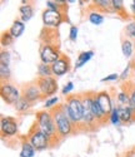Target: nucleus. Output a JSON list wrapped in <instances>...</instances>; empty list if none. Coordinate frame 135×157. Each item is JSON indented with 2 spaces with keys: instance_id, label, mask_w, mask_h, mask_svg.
<instances>
[{
  "instance_id": "f257e3e1",
  "label": "nucleus",
  "mask_w": 135,
  "mask_h": 157,
  "mask_svg": "<svg viewBox=\"0 0 135 157\" xmlns=\"http://www.w3.org/2000/svg\"><path fill=\"white\" fill-rule=\"evenodd\" d=\"M68 116L73 122H78L84 118V107H83V101L80 98L73 97L68 101L66 106Z\"/></svg>"
},
{
  "instance_id": "f03ea898",
  "label": "nucleus",
  "mask_w": 135,
  "mask_h": 157,
  "mask_svg": "<svg viewBox=\"0 0 135 157\" xmlns=\"http://www.w3.org/2000/svg\"><path fill=\"white\" fill-rule=\"evenodd\" d=\"M65 111H66V107H60L58 111H55V114H54L58 131L60 132L61 136L69 135L70 131H71V124H70V121H69V116H66Z\"/></svg>"
},
{
  "instance_id": "7ed1b4c3",
  "label": "nucleus",
  "mask_w": 135,
  "mask_h": 157,
  "mask_svg": "<svg viewBox=\"0 0 135 157\" xmlns=\"http://www.w3.org/2000/svg\"><path fill=\"white\" fill-rule=\"evenodd\" d=\"M38 123L39 128L43 133H45L48 137H51L55 132V124H54L53 120L49 113L46 112H39L38 113Z\"/></svg>"
},
{
  "instance_id": "20e7f679",
  "label": "nucleus",
  "mask_w": 135,
  "mask_h": 157,
  "mask_svg": "<svg viewBox=\"0 0 135 157\" xmlns=\"http://www.w3.org/2000/svg\"><path fill=\"white\" fill-rule=\"evenodd\" d=\"M39 88L44 94L51 96L57 92L58 84L51 77H44V78H40L39 79Z\"/></svg>"
},
{
  "instance_id": "39448f33",
  "label": "nucleus",
  "mask_w": 135,
  "mask_h": 157,
  "mask_svg": "<svg viewBox=\"0 0 135 157\" xmlns=\"http://www.w3.org/2000/svg\"><path fill=\"white\" fill-rule=\"evenodd\" d=\"M2 97L6 103H16L19 101V92L11 84H4L2 87Z\"/></svg>"
},
{
  "instance_id": "423d86ee",
  "label": "nucleus",
  "mask_w": 135,
  "mask_h": 157,
  "mask_svg": "<svg viewBox=\"0 0 135 157\" xmlns=\"http://www.w3.org/2000/svg\"><path fill=\"white\" fill-rule=\"evenodd\" d=\"M43 20L46 25H50V27H57L59 25L63 20L61 14L58 10H45L43 14Z\"/></svg>"
},
{
  "instance_id": "0eeeda50",
  "label": "nucleus",
  "mask_w": 135,
  "mask_h": 157,
  "mask_svg": "<svg viewBox=\"0 0 135 157\" xmlns=\"http://www.w3.org/2000/svg\"><path fill=\"white\" fill-rule=\"evenodd\" d=\"M30 142L34 146V148L44 150L48 146V136L45 133H43L42 131H36V132L33 133V136L30 138Z\"/></svg>"
},
{
  "instance_id": "6e6552de",
  "label": "nucleus",
  "mask_w": 135,
  "mask_h": 157,
  "mask_svg": "<svg viewBox=\"0 0 135 157\" xmlns=\"http://www.w3.org/2000/svg\"><path fill=\"white\" fill-rule=\"evenodd\" d=\"M42 60L48 64V63H55L57 60H59V54L58 52L51 48L50 45H45L42 50Z\"/></svg>"
},
{
  "instance_id": "1a4fd4ad",
  "label": "nucleus",
  "mask_w": 135,
  "mask_h": 157,
  "mask_svg": "<svg viewBox=\"0 0 135 157\" xmlns=\"http://www.w3.org/2000/svg\"><path fill=\"white\" fill-rule=\"evenodd\" d=\"M82 101H83V107H84V120L86 123H91L95 120L94 113H93V98H90V96H86Z\"/></svg>"
},
{
  "instance_id": "9d476101",
  "label": "nucleus",
  "mask_w": 135,
  "mask_h": 157,
  "mask_svg": "<svg viewBox=\"0 0 135 157\" xmlns=\"http://www.w3.org/2000/svg\"><path fill=\"white\" fill-rule=\"evenodd\" d=\"M97 99H98V102H99V104H100V107H101V109L104 111L105 114H110V113L113 112V108H111V101H110V98H109V96H108L106 92H101V93H99V94L97 96Z\"/></svg>"
},
{
  "instance_id": "9b49d317",
  "label": "nucleus",
  "mask_w": 135,
  "mask_h": 157,
  "mask_svg": "<svg viewBox=\"0 0 135 157\" xmlns=\"http://www.w3.org/2000/svg\"><path fill=\"white\" fill-rule=\"evenodd\" d=\"M16 129H18L16 123L11 118H3L2 120V131H3L4 135L13 136V135H15Z\"/></svg>"
},
{
  "instance_id": "f8f14e48",
  "label": "nucleus",
  "mask_w": 135,
  "mask_h": 157,
  "mask_svg": "<svg viewBox=\"0 0 135 157\" xmlns=\"http://www.w3.org/2000/svg\"><path fill=\"white\" fill-rule=\"evenodd\" d=\"M68 69H69V65H68V60L65 58H61V59L57 60L55 63H53V67H51V71L58 75L66 73Z\"/></svg>"
},
{
  "instance_id": "ddd939ff",
  "label": "nucleus",
  "mask_w": 135,
  "mask_h": 157,
  "mask_svg": "<svg viewBox=\"0 0 135 157\" xmlns=\"http://www.w3.org/2000/svg\"><path fill=\"white\" fill-rule=\"evenodd\" d=\"M93 113H94V117H95V120H98V121H101V120H104L105 117H106V114L104 113V111H103L101 107H100V104H99L97 97L93 98Z\"/></svg>"
},
{
  "instance_id": "4468645a",
  "label": "nucleus",
  "mask_w": 135,
  "mask_h": 157,
  "mask_svg": "<svg viewBox=\"0 0 135 157\" xmlns=\"http://www.w3.org/2000/svg\"><path fill=\"white\" fill-rule=\"evenodd\" d=\"M24 29H25V25L21 21H15L14 24H13V27L10 28L9 33L13 35V38H18V36H20L23 34Z\"/></svg>"
},
{
  "instance_id": "2eb2a0df",
  "label": "nucleus",
  "mask_w": 135,
  "mask_h": 157,
  "mask_svg": "<svg viewBox=\"0 0 135 157\" xmlns=\"http://www.w3.org/2000/svg\"><path fill=\"white\" fill-rule=\"evenodd\" d=\"M118 113H119V118L121 122H129L131 118V109L129 107L118 108Z\"/></svg>"
},
{
  "instance_id": "dca6fc26",
  "label": "nucleus",
  "mask_w": 135,
  "mask_h": 157,
  "mask_svg": "<svg viewBox=\"0 0 135 157\" xmlns=\"http://www.w3.org/2000/svg\"><path fill=\"white\" fill-rule=\"evenodd\" d=\"M34 153H35V150H34V146L31 145V143H24L21 152H20V156L21 157H33Z\"/></svg>"
},
{
  "instance_id": "f3484780",
  "label": "nucleus",
  "mask_w": 135,
  "mask_h": 157,
  "mask_svg": "<svg viewBox=\"0 0 135 157\" xmlns=\"http://www.w3.org/2000/svg\"><path fill=\"white\" fill-rule=\"evenodd\" d=\"M93 52H85V53H82L79 56V59H78V63L75 64V68H80V67H83V65L93 57Z\"/></svg>"
},
{
  "instance_id": "a211bd4d",
  "label": "nucleus",
  "mask_w": 135,
  "mask_h": 157,
  "mask_svg": "<svg viewBox=\"0 0 135 157\" xmlns=\"http://www.w3.org/2000/svg\"><path fill=\"white\" fill-rule=\"evenodd\" d=\"M20 13H21V18L24 21H28L31 17H33V9L30 5H24L20 8Z\"/></svg>"
},
{
  "instance_id": "6ab92c4d",
  "label": "nucleus",
  "mask_w": 135,
  "mask_h": 157,
  "mask_svg": "<svg viewBox=\"0 0 135 157\" xmlns=\"http://www.w3.org/2000/svg\"><path fill=\"white\" fill-rule=\"evenodd\" d=\"M39 97V90L36 87H29L25 90V98L28 101H34Z\"/></svg>"
},
{
  "instance_id": "aec40b11",
  "label": "nucleus",
  "mask_w": 135,
  "mask_h": 157,
  "mask_svg": "<svg viewBox=\"0 0 135 157\" xmlns=\"http://www.w3.org/2000/svg\"><path fill=\"white\" fill-rule=\"evenodd\" d=\"M89 20H90L93 24L99 25V24H101V23H103L104 18H103L100 14H98V13H91V14L89 15Z\"/></svg>"
},
{
  "instance_id": "412c9836",
  "label": "nucleus",
  "mask_w": 135,
  "mask_h": 157,
  "mask_svg": "<svg viewBox=\"0 0 135 157\" xmlns=\"http://www.w3.org/2000/svg\"><path fill=\"white\" fill-rule=\"evenodd\" d=\"M50 72H51V69L48 67V64L43 63V64L39 65V74L42 75L43 78H44V77H49V75H50Z\"/></svg>"
},
{
  "instance_id": "4be33fe9",
  "label": "nucleus",
  "mask_w": 135,
  "mask_h": 157,
  "mask_svg": "<svg viewBox=\"0 0 135 157\" xmlns=\"http://www.w3.org/2000/svg\"><path fill=\"white\" fill-rule=\"evenodd\" d=\"M131 52H133V45L129 40H124L123 42V53L125 57H130L131 56Z\"/></svg>"
},
{
  "instance_id": "5701e85b",
  "label": "nucleus",
  "mask_w": 135,
  "mask_h": 157,
  "mask_svg": "<svg viewBox=\"0 0 135 157\" xmlns=\"http://www.w3.org/2000/svg\"><path fill=\"white\" fill-rule=\"evenodd\" d=\"M26 108H29V103L26 101V98H21L16 102V109L18 111H25Z\"/></svg>"
},
{
  "instance_id": "b1692460",
  "label": "nucleus",
  "mask_w": 135,
  "mask_h": 157,
  "mask_svg": "<svg viewBox=\"0 0 135 157\" xmlns=\"http://www.w3.org/2000/svg\"><path fill=\"white\" fill-rule=\"evenodd\" d=\"M0 73H2V78H8L10 74L9 71V64H4V63H0Z\"/></svg>"
},
{
  "instance_id": "393cba45",
  "label": "nucleus",
  "mask_w": 135,
  "mask_h": 157,
  "mask_svg": "<svg viewBox=\"0 0 135 157\" xmlns=\"http://www.w3.org/2000/svg\"><path fill=\"white\" fill-rule=\"evenodd\" d=\"M110 120H111V122H113L114 124H118V123H119L120 118H119V113H118V109H116V108L113 109V112H111V114H110Z\"/></svg>"
},
{
  "instance_id": "a878e982",
  "label": "nucleus",
  "mask_w": 135,
  "mask_h": 157,
  "mask_svg": "<svg viewBox=\"0 0 135 157\" xmlns=\"http://www.w3.org/2000/svg\"><path fill=\"white\" fill-rule=\"evenodd\" d=\"M11 42H13V35L10 33H5L3 35V44L4 45H9V44H11Z\"/></svg>"
},
{
  "instance_id": "bb28decb",
  "label": "nucleus",
  "mask_w": 135,
  "mask_h": 157,
  "mask_svg": "<svg viewBox=\"0 0 135 157\" xmlns=\"http://www.w3.org/2000/svg\"><path fill=\"white\" fill-rule=\"evenodd\" d=\"M111 5H113L116 10L123 9V2H121V0H113V2H111Z\"/></svg>"
},
{
  "instance_id": "cd10ccee",
  "label": "nucleus",
  "mask_w": 135,
  "mask_h": 157,
  "mask_svg": "<svg viewBox=\"0 0 135 157\" xmlns=\"http://www.w3.org/2000/svg\"><path fill=\"white\" fill-rule=\"evenodd\" d=\"M76 36H78V28L76 27H71V29H70V39L71 40H76Z\"/></svg>"
},
{
  "instance_id": "c85d7f7f",
  "label": "nucleus",
  "mask_w": 135,
  "mask_h": 157,
  "mask_svg": "<svg viewBox=\"0 0 135 157\" xmlns=\"http://www.w3.org/2000/svg\"><path fill=\"white\" fill-rule=\"evenodd\" d=\"M119 101H120L121 103H128V102L130 103V98H129L125 93H120V94H119Z\"/></svg>"
},
{
  "instance_id": "c756f323",
  "label": "nucleus",
  "mask_w": 135,
  "mask_h": 157,
  "mask_svg": "<svg viewBox=\"0 0 135 157\" xmlns=\"http://www.w3.org/2000/svg\"><path fill=\"white\" fill-rule=\"evenodd\" d=\"M71 89H73V83H71V82H69V83H68V86H65V87H64V89H63V94H68Z\"/></svg>"
},
{
  "instance_id": "7c9ffc66",
  "label": "nucleus",
  "mask_w": 135,
  "mask_h": 157,
  "mask_svg": "<svg viewBox=\"0 0 135 157\" xmlns=\"http://www.w3.org/2000/svg\"><path fill=\"white\" fill-rule=\"evenodd\" d=\"M58 102V98H51V99H49L46 103H45V107H51V106H54Z\"/></svg>"
},
{
  "instance_id": "2f4dec72",
  "label": "nucleus",
  "mask_w": 135,
  "mask_h": 157,
  "mask_svg": "<svg viewBox=\"0 0 135 157\" xmlns=\"http://www.w3.org/2000/svg\"><path fill=\"white\" fill-rule=\"evenodd\" d=\"M46 5L50 8V10H58V5L54 2H46Z\"/></svg>"
},
{
  "instance_id": "473e14b6",
  "label": "nucleus",
  "mask_w": 135,
  "mask_h": 157,
  "mask_svg": "<svg viewBox=\"0 0 135 157\" xmlns=\"http://www.w3.org/2000/svg\"><path fill=\"white\" fill-rule=\"evenodd\" d=\"M130 104H131L133 108H135V89L133 90L131 94H130Z\"/></svg>"
},
{
  "instance_id": "72a5a7b5",
  "label": "nucleus",
  "mask_w": 135,
  "mask_h": 157,
  "mask_svg": "<svg viewBox=\"0 0 135 157\" xmlns=\"http://www.w3.org/2000/svg\"><path fill=\"white\" fill-rule=\"evenodd\" d=\"M118 78V74H113V75H109V77H106L103 79V82H106V81H113V79H116Z\"/></svg>"
},
{
  "instance_id": "f704fd0d",
  "label": "nucleus",
  "mask_w": 135,
  "mask_h": 157,
  "mask_svg": "<svg viewBox=\"0 0 135 157\" xmlns=\"http://www.w3.org/2000/svg\"><path fill=\"white\" fill-rule=\"evenodd\" d=\"M126 157H135V150H134V151L128 152V156H126Z\"/></svg>"
},
{
  "instance_id": "c9c22d12",
  "label": "nucleus",
  "mask_w": 135,
  "mask_h": 157,
  "mask_svg": "<svg viewBox=\"0 0 135 157\" xmlns=\"http://www.w3.org/2000/svg\"><path fill=\"white\" fill-rule=\"evenodd\" d=\"M133 35H134V36H135V32H134V34H133Z\"/></svg>"
}]
</instances>
